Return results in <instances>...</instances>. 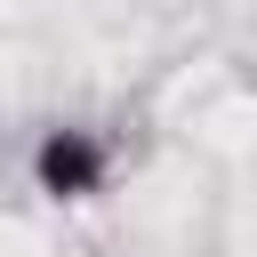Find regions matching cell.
I'll return each instance as SVG.
<instances>
[{
    "instance_id": "obj_1",
    "label": "cell",
    "mask_w": 257,
    "mask_h": 257,
    "mask_svg": "<svg viewBox=\"0 0 257 257\" xmlns=\"http://www.w3.org/2000/svg\"><path fill=\"white\" fill-rule=\"evenodd\" d=\"M112 137L104 128H88V120H56V128H40V145H32V185L48 193V201H96L104 185H112Z\"/></svg>"
}]
</instances>
